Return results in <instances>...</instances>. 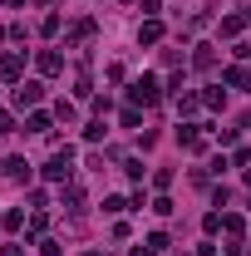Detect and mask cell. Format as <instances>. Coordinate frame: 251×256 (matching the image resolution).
<instances>
[{
  "mask_svg": "<svg viewBox=\"0 0 251 256\" xmlns=\"http://www.w3.org/2000/svg\"><path fill=\"white\" fill-rule=\"evenodd\" d=\"M69 158H74V148H60L54 158L44 162V178H50V182H69V172H74V168H69Z\"/></svg>",
  "mask_w": 251,
  "mask_h": 256,
  "instance_id": "obj_1",
  "label": "cell"
},
{
  "mask_svg": "<svg viewBox=\"0 0 251 256\" xmlns=\"http://www.w3.org/2000/svg\"><path fill=\"white\" fill-rule=\"evenodd\" d=\"M128 94H133V104H143V108H148V104H158V79H153V74L133 79V89H128Z\"/></svg>",
  "mask_w": 251,
  "mask_h": 256,
  "instance_id": "obj_2",
  "label": "cell"
},
{
  "mask_svg": "<svg viewBox=\"0 0 251 256\" xmlns=\"http://www.w3.org/2000/svg\"><path fill=\"white\" fill-rule=\"evenodd\" d=\"M40 98H44V84H20V89H15V104H20V108H30V104H40Z\"/></svg>",
  "mask_w": 251,
  "mask_h": 256,
  "instance_id": "obj_3",
  "label": "cell"
},
{
  "mask_svg": "<svg viewBox=\"0 0 251 256\" xmlns=\"http://www.w3.org/2000/svg\"><path fill=\"white\" fill-rule=\"evenodd\" d=\"M0 172L15 178V182H25V178H30V162H25V158H5V162H0Z\"/></svg>",
  "mask_w": 251,
  "mask_h": 256,
  "instance_id": "obj_4",
  "label": "cell"
},
{
  "mask_svg": "<svg viewBox=\"0 0 251 256\" xmlns=\"http://www.w3.org/2000/svg\"><path fill=\"white\" fill-rule=\"evenodd\" d=\"M20 69H25L20 54H5V60H0V74H5V79H20Z\"/></svg>",
  "mask_w": 251,
  "mask_h": 256,
  "instance_id": "obj_5",
  "label": "cell"
},
{
  "mask_svg": "<svg viewBox=\"0 0 251 256\" xmlns=\"http://www.w3.org/2000/svg\"><path fill=\"white\" fill-rule=\"evenodd\" d=\"M60 69H64V60L54 54V50H44V54H40V74H60Z\"/></svg>",
  "mask_w": 251,
  "mask_h": 256,
  "instance_id": "obj_6",
  "label": "cell"
},
{
  "mask_svg": "<svg viewBox=\"0 0 251 256\" xmlns=\"http://www.w3.org/2000/svg\"><path fill=\"white\" fill-rule=\"evenodd\" d=\"M138 40H143V44H153V40H162V25H158V20H148V25L138 30Z\"/></svg>",
  "mask_w": 251,
  "mask_h": 256,
  "instance_id": "obj_7",
  "label": "cell"
},
{
  "mask_svg": "<svg viewBox=\"0 0 251 256\" xmlns=\"http://www.w3.org/2000/svg\"><path fill=\"white\" fill-rule=\"evenodd\" d=\"M242 25H246V15H226L222 20V34H242Z\"/></svg>",
  "mask_w": 251,
  "mask_h": 256,
  "instance_id": "obj_8",
  "label": "cell"
},
{
  "mask_svg": "<svg viewBox=\"0 0 251 256\" xmlns=\"http://www.w3.org/2000/svg\"><path fill=\"white\" fill-rule=\"evenodd\" d=\"M192 64H197V69H212V44H197V60Z\"/></svg>",
  "mask_w": 251,
  "mask_h": 256,
  "instance_id": "obj_9",
  "label": "cell"
},
{
  "mask_svg": "<svg viewBox=\"0 0 251 256\" xmlns=\"http://www.w3.org/2000/svg\"><path fill=\"white\" fill-rule=\"evenodd\" d=\"M178 114H197V94H178Z\"/></svg>",
  "mask_w": 251,
  "mask_h": 256,
  "instance_id": "obj_10",
  "label": "cell"
},
{
  "mask_svg": "<svg viewBox=\"0 0 251 256\" xmlns=\"http://www.w3.org/2000/svg\"><path fill=\"white\" fill-rule=\"evenodd\" d=\"M30 133H50V114H30Z\"/></svg>",
  "mask_w": 251,
  "mask_h": 256,
  "instance_id": "obj_11",
  "label": "cell"
},
{
  "mask_svg": "<svg viewBox=\"0 0 251 256\" xmlns=\"http://www.w3.org/2000/svg\"><path fill=\"white\" fill-rule=\"evenodd\" d=\"M226 104V89H207V108H222Z\"/></svg>",
  "mask_w": 251,
  "mask_h": 256,
  "instance_id": "obj_12",
  "label": "cell"
},
{
  "mask_svg": "<svg viewBox=\"0 0 251 256\" xmlns=\"http://www.w3.org/2000/svg\"><path fill=\"white\" fill-rule=\"evenodd\" d=\"M10 128H15V118H10V114H0V133H10Z\"/></svg>",
  "mask_w": 251,
  "mask_h": 256,
  "instance_id": "obj_13",
  "label": "cell"
},
{
  "mask_svg": "<svg viewBox=\"0 0 251 256\" xmlns=\"http://www.w3.org/2000/svg\"><path fill=\"white\" fill-rule=\"evenodd\" d=\"M133 256H158V252H153V246H133Z\"/></svg>",
  "mask_w": 251,
  "mask_h": 256,
  "instance_id": "obj_14",
  "label": "cell"
},
{
  "mask_svg": "<svg viewBox=\"0 0 251 256\" xmlns=\"http://www.w3.org/2000/svg\"><path fill=\"white\" fill-rule=\"evenodd\" d=\"M0 256H25V252H20V246H5V252H0Z\"/></svg>",
  "mask_w": 251,
  "mask_h": 256,
  "instance_id": "obj_15",
  "label": "cell"
}]
</instances>
